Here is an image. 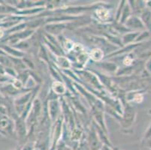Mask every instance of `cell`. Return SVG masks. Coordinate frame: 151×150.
<instances>
[{
  "mask_svg": "<svg viewBox=\"0 0 151 150\" xmlns=\"http://www.w3.org/2000/svg\"><path fill=\"white\" fill-rule=\"evenodd\" d=\"M126 27L130 29H139L140 27L144 28V24L142 21L136 17H130L125 23Z\"/></svg>",
  "mask_w": 151,
  "mask_h": 150,
  "instance_id": "1",
  "label": "cell"
},
{
  "mask_svg": "<svg viewBox=\"0 0 151 150\" xmlns=\"http://www.w3.org/2000/svg\"><path fill=\"white\" fill-rule=\"evenodd\" d=\"M90 57L95 62H99L104 57V52L99 48H93L90 53Z\"/></svg>",
  "mask_w": 151,
  "mask_h": 150,
  "instance_id": "2",
  "label": "cell"
},
{
  "mask_svg": "<svg viewBox=\"0 0 151 150\" xmlns=\"http://www.w3.org/2000/svg\"><path fill=\"white\" fill-rule=\"evenodd\" d=\"M65 25L61 24V23H57V24L48 25L46 27V29L47 32H50L52 34H59L62 32L64 29H65Z\"/></svg>",
  "mask_w": 151,
  "mask_h": 150,
  "instance_id": "3",
  "label": "cell"
},
{
  "mask_svg": "<svg viewBox=\"0 0 151 150\" xmlns=\"http://www.w3.org/2000/svg\"><path fill=\"white\" fill-rule=\"evenodd\" d=\"M138 34H139L138 32H129L123 35V37L122 38L123 44H130L133 42L137 38Z\"/></svg>",
  "mask_w": 151,
  "mask_h": 150,
  "instance_id": "4",
  "label": "cell"
},
{
  "mask_svg": "<svg viewBox=\"0 0 151 150\" xmlns=\"http://www.w3.org/2000/svg\"><path fill=\"white\" fill-rule=\"evenodd\" d=\"M52 87H53L54 93L58 95L64 94L65 93V91H66L65 86L63 83H61V82H58V81H56V82L53 83Z\"/></svg>",
  "mask_w": 151,
  "mask_h": 150,
  "instance_id": "5",
  "label": "cell"
},
{
  "mask_svg": "<svg viewBox=\"0 0 151 150\" xmlns=\"http://www.w3.org/2000/svg\"><path fill=\"white\" fill-rule=\"evenodd\" d=\"M58 102L57 101H50V115L51 116V119L57 117V114H58Z\"/></svg>",
  "mask_w": 151,
  "mask_h": 150,
  "instance_id": "6",
  "label": "cell"
},
{
  "mask_svg": "<svg viewBox=\"0 0 151 150\" xmlns=\"http://www.w3.org/2000/svg\"><path fill=\"white\" fill-rule=\"evenodd\" d=\"M96 13V16H98L101 20H106L110 17L109 11L107 10L106 8H98Z\"/></svg>",
  "mask_w": 151,
  "mask_h": 150,
  "instance_id": "7",
  "label": "cell"
},
{
  "mask_svg": "<svg viewBox=\"0 0 151 150\" xmlns=\"http://www.w3.org/2000/svg\"><path fill=\"white\" fill-rule=\"evenodd\" d=\"M57 63L60 65V66L61 68H69L71 67V64H70V62L68 61V60L67 58H65L64 56H59L57 58Z\"/></svg>",
  "mask_w": 151,
  "mask_h": 150,
  "instance_id": "8",
  "label": "cell"
},
{
  "mask_svg": "<svg viewBox=\"0 0 151 150\" xmlns=\"http://www.w3.org/2000/svg\"><path fill=\"white\" fill-rule=\"evenodd\" d=\"M101 66H102V68L110 71H114L116 68V65L113 63H110V64L109 63H103L101 64Z\"/></svg>",
  "mask_w": 151,
  "mask_h": 150,
  "instance_id": "9",
  "label": "cell"
},
{
  "mask_svg": "<svg viewBox=\"0 0 151 150\" xmlns=\"http://www.w3.org/2000/svg\"><path fill=\"white\" fill-rule=\"evenodd\" d=\"M64 47H65V49L68 51H71V50L74 49V47H75V44L70 39H66L65 41V44H64Z\"/></svg>",
  "mask_w": 151,
  "mask_h": 150,
  "instance_id": "10",
  "label": "cell"
},
{
  "mask_svg": "<svg viewBox=\"0 0 151 150\" xmlns=\"http://www.w3.org/2000/svg\"><path fill=\"white\" fill-rule=\"evenodd\" d=\"M143 100V95L141 94H138V95H135L133 98V101H135L137 103H140L141 101Z\"/></svg>",
  "mask_w": 151,
  "mask_h": 150,
  "instance_id": "11",
  "label": "cell"
},
{
  "mask_svg": "<svg viewBox=\"0 0 151 150\" xmlns=\"http://www.w3.org/2000/svg\"><path fill=\"white\" fill-rule=\"evenodd\" d=\"M132 62V58H130L129 56H127V57H126V59L123 60V64L126 66H129L130 65H131Z\"/></svg>",
  "mask_w": 151,
  "mask_h": 150,
  "instance_id": "12",
  "label": "cell"
},
{
  "mask_svg": "<svg viewBox=\"0 0 151 150\" xmlns=\"http://www.w3.org/2000/svg\"><path fill=\"white\" fill-rule=\"evenodd\" d=\"M101 150H112V149H111L110 148L109 146H108V145H106V144H105V145L101 146Z\"/></svg>",
  "mask_w": 151,
  "mask_h": 150,
  "instance_id": "13",
  "label": "cell"
},
{
  "mask_svg": "<svg viewBox=\"0 0 151 150\" xmlns=\"http://www.w3.org/2000/svg\"><path fill=\"white\" fill-rule=\"evenodd\" d=\"M2 34H3V31H2V29L0 28V37H2Z\"/></svg>",
  "mask_w": 151,
  "mask_h": 150,
  "instance_id": "14",
  "label": "cell"
},
{
  "mask_svg": "<svg viewBox=\"0 0 151 150\" xmlns=\"http://www.w3.org/2000/svg\"><path fill=\"white\" fill-rule=\"evenodd\" d=\"M32 150H40V149H39V148H35V149H33Z\"/></svg>",
  "mask_w": 151,
  "mask_h": 150,
  "instance_id": "15",
  "label": "cell"
},
{
  "mask_svg": "<svg viewBox=\"0 0 151 150\" xmlns=\"http://www.w3.org/2000/svg\"><path fill=\"white\" fill-rule=\"evenodd\" d=\"M149 150H151V149H150Z\"/></svg>",
  "mask_w": 151,
  "mask_h": 150,
  "instance_id": "16",
  "label": "cell"
}]
</instances>
